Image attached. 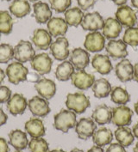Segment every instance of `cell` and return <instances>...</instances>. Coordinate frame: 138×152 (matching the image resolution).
Segmentation results:
<instances>
[{
  "mask_svg": "<svg viewBox=\"0 0 138 152\" xmlns=\"http://www.w3.org/2000/svg\"><path fill=\"white\" fill-rule=\"evenodd\" d=\"M28 107V102L21 94H14L7 102V109L13 116L21 115L25 112Z\"/></svg>",
  "mask_w": 138,
  "mask_h": 152,
  "instance_id": "19",
  "label": "cell"
},
{
  "mask_svg": "<svg viewBox=\"0 0 138 152\" xmlns=\"http://www.w3.org/2000/svg\"><path fill=\"white\" fill-rule=\"evenodd\" d=\"M14 21L8 10L0 11V34H10L12 32Z\"/></svg>",
  "mask_w": 138,
  "mask_h": 152,
  "instance_id": "34",
  "label": "cell"
},
{
  "mask_svg": "<svg viewBox=\"0 0 138 152\" xmlns=\"http://www.w3.org/2000/svg\"><path fill=\"white\" fill-rule=\"evenodd\" d=\"M84 47L87 52L97 53L102 51L106 47V38L98 31H94L87 34L86 36Z\"/></svg>",
  "mask_w": 138,
  "mask_h": 152,
  "instance_id": "9",
  "label": "cell"
},
{
  "mask_svg": "<svg viewBox=\"0 0 138 152\" xmlns=\"http://www.w3.org/2000/svg\"><path fill=\"white\" fill-rule=\"evenodd\" d=\"M105 20L101 15L97 12H91L84 15L81 23V27L84 30L94 32L103 28Z\"/></svg>",
  "mask_w": 138,
  "mask_h": 152,
  "instance_id": "13",
  "label": "cell"
},
{
  "mask_svg": "<svg viewBox=\"0 0 138 152\" xmlns=\"http://www.w3.org/2000/svg\"><path fill=\"white\" fill-rule=\"evenodd\" d=\"M2 1H10V0H2Z\"/></svg>",
  "mask_w": 138,
  "mask_h": 152,
  "instance_id": "56",
  "label": "cell"
},
{
  "mask_svg": "<svg viewBox=\"0 0 138 152\" xmlns=\"http://www.w3.org/2000/svg\"><path fill=\"white\" fill-rule=\"evenodd\" d=\"M14 58V48L11 45L3 43L0 45V64H7Z\"/></svg>",
  "mask_w": 138,
  "mask_h": 152,
  "instance_id": "37",
  "label": "cell"
},
{
  "mask_svg": "<svg viewBox=\"0 0 138 152\" xmlns=\"http://www.w3.org/2000/svg\"><path fill=\"white\" fill-rule=\"evenodd\" d=\"M50 6L57 13H63L72 4V0H49Z\"/></svg>",
  "mask_w": 138,
  "mask_h": 152,
  "instance_id": "38",
  "label": "cell"
},
{
  "mask_svg": "<svg viewBox=\"0 0 138 152\" xmlns=\"http://www.w3.org/2000/svg\"><path fill=\"white\" fill-rule=\"evenodd\" d=\"M35 56L32 43L28 40H20L14 48V58L17 62L26 63L31 61Z\"/></svg>",
  "mask_w": 138,
  "mask_h": 152,
  "instance_id": "4",
  "label": "cell"
},
{
  "mask_svg": "<svg viewBox=\"0 0 138 152\" xmlns=\"http://www.w3.org/2000/svg\"><path fill=\"white\" fill-rule=\"evenodd\" d=\"M15 152H21V151H15Z\"/></svg>",
  "mask_w": 138,
  "mask_h": 152,
  "instance_id": "57",
  "label": "cell"
},
{
  "mask_svg": "<svg viewBox=\"0 0 138 152\" xmlns=\"http://www.w3.org/2000/svg\"><path fill=\"white\" fill-rule=\"evenodd\" d=\"M10 148L7 141L4 137H0V152H9Z\"/></svg>",
  "mask_w": 138,
  "mask_h": 152,
  "instance_id": "43",
  "label": "cell"
},
{
  "mask_svg": "<svg viewBox=\"0 0 138 152\" xmlns=\"http://www.w3.org/2000/svg\"><path fill=\"white\" fill-rule=\"evenodd\" d=\"M11 97V90L7 86H0V103L7 102Z\"/></svg>",
  "mask_w": 138,
  "mask_h": 152,
  "instance_id": "39",
  "label": "cell"
},
{
  "mask_svg": "<svg viewBox=\"0 0 138 152\" xmlns=\"http://www.w3.org/2000/svg\"><path fill=\"white\" fill-rule=\"evenodd\" d=\"M76 123V113L69 109H61L54 117V127L64 133L75 127Z\"/></svg>",
  "mask_w": 138,
  "mask_h": 152,
  "instance_id": "1",
  "label": "cell"
},
{
  "mask_svg": "<svg viewBox=\"0 0 138 152\" xmlns=\"http://www.w3.org/2000/svg\"><path fill=\"white\" fill-rule=\"evenodd\" d=\"M106 152H127L125 151L124 147L122 146L118 143H114V144H111L109 145V147L107 148Z\"/></svg>",
  "mask_w": 138,
  "mask_h": 152,
  "instance_id": "41",
  "label": "cell"
},
{
  "mask_svg": "<svg viewBox=\"0 0 138 152\" xmlns=\"http://www.w3.org/2000/svg\"><path fill=\"white\" fill-rule=\"evenodd\" d=\"M5 76H6L5 72H4V70H2V69L0 68V83H2L4 82V78H5Z\"/></svg>",
  "mask_w": 138,
  "mask_h": 152,
  "instance_id": "49",
  "label": "cell"
},
{
  "mask_svg": "<svg viewBox=\"0 0 138 152\" xmlns=\"http://www.w3.org/2000/svg\"><path fill=\"white\" fill-rule=\"evenodd\" d=\"M115 4L118 5V6H122L125 5V4L127 3V0H111Z\"/></svg>",
  "mask_w": 138,
  "mask_h": 152,
  "instance_id": "47",
  "label": "cell"
},
{
  "mask_svg": "<svg viewBox=\"0 0 138 152\" xmlns=\"http://www.w3.org/2000/svg\"><path fill=\"white\" fill-rule=\"evenodd\" d=\"M8 120V116L4 112V110L0 107V127L4 125H5L7 123Z\"/></svg>",
  "mask_w": 138,
  "mask_h": 152,
  "instance_id": "44",
  "label": "cell"
},
{
  "mask_svg": "<svg viewBox=\"0 0 138 152\" xmlns=\"http://www.w3.org/2000/svg\"><path fill=\"white\" fill-rule=\"evenodd\" d=\"M9 10L14 16L23 18L30 13L31 7L28 0H13L9 6Z\"/></svg>",
  "mask_w": 138,
  "mask_h": 152,
  "instance_id": "27",
  "label": "cell"
},
{
  "mask_svg": "<svg viewBox=\"0 0 138 152\" xmlns=\"http://www.w3.org/2000/svg\"><path fill=\"white\" fill-rule=\"evenodd\" d=\"M29 1H30V2H36V1H39V0H29Z\"/></svg>",
  "mask_w": 138,
  "mask_h": 152,
  "instance_id": "55",
  "label": "cell"
},
{
  "mask_svg": "<svg viewBox=\"0 0 138 152\" xmlns=\"http://www.w3.org/2000/svg\"><path fill=\"white\" fill-rule=\"evenodd\" d=\"M134 152H138V142L137 143V144H136V146L134 147Z\"/></svg>",
  "mask_w": 138,
  "mask_h": 152,
  "instance_id": "53",
  "label": "cell"
},
{
  "mask_svg": "<svg viewBox=\"0 0 138 152\" xmlns=\"http://www.w3.org/2000/svg\"><path fill=\"white\" fill-rule=\"evenodd\" d=\"M113 140V132L106 127H101L95 131L92 135V141L98 147H104L111 143Z\"/></svg>",
  "mask_w": 138,
  "mask_h": 152,
  "instance_id": "28",
  "label": "cell"
},
{
  "mask_svg": "<svg viewBox=\"0 0 138 152\" xmlns=\"http://www.w3.org/2000/svg\"><path fill=\"white\" fill-rule=\"evenodd\" d=\"M83 17V10L79 7L69 8L65 11V21L68 24V26L78 27L81 24Z\"/></svg>",
  "mask_w": 138,
  "mask_h": 152,
  "instance_id": "32",
  "label": "cell"
},
{
  "mask_svg": "<svg viewBox=\"0 0 138 152\" xmlns=\"http://www.w3.org/2000/svg\"><path fill=\"white\" fill-rule=\"evenodd\" d=\"M132 132H133V134H134V137L138 139V122L136 124V125H135V126H133Z\"/></svg>",
  "mask_w": 138,
  "mask_h": 152,
  "instance_id": "48",
  "label": "cell"
},
{
  "mask_svg": "<svg viewBox=\"0 0 138 152\" xmlns=\"http://www.w3.org/2000/svg\"><path fill=\"white\" fill-rule=\"evenodd\" d=\"M92 65L101 75H108L113 69L110 58L105 54H95L92 59Z\"/></svg>",
  "mask_w": 138,
  "mask_h": 152,
  "instance_id": "21",
  "label": "cell"
},
{
  "mask_svg": "<svg viewBox=\"0 0 138 152\" xmlns=\"http://www.w3.org/2000/svg\"><path fill=\"white\" fill-rule=\"evenodd\" d=\"M92 92L94 94V96L97 98H106L109 96L112 90L111 85L110 82L106 78H99L97 80H95L92 87Z\"/></svg>",
  "mask_w": 138,
  "mask_h": 152,
  "instance_id": "29",
  "label": "cell"
},
{
  "mask_svg": "<svg viewBox=\"0 0 138 152\" xmlns=\"http://www.w3.org/2000/svg\"><path fill=\"white\" fill-rule=\"evenodd\" d=\"M123 40L125 44L135 48L138 46V28H128L123 34Z\"/></svg>",
  "mask_w": 138,
  "mask_h": 152,
  "instance_id": "36",
  "label": "cell"
},
{
  "mask_svg": "<svg viewBox=\"0 0 138 152\" xmlns=\"http://www.w3.org/2000/svg\"><path fill=\"white\" fill-rule=\"evenodd\" d=\"M115 74L123 83H127L134 78V66L129 59L123 58L115 66Z\"/></svg>",
  "mask_w": 138,
  "mask_h": 152,
  "instance_id": "16",
  "label": "cell"
},
{
  "mask_svg": "<svg viewBox=\"0 0 138 152\" xmlns=\"http://www.w3.org/2000/svg\"><path fill=\"white\" fill-rule=\"evenodd\" d=\"M74 67L70 61L64 60L62 63L58 64L55 69V77L61 82H66L71 79V77L74 73Z\"/></svg>",
  "mask_w": 138,
  "mask_h": 152,
  "instance_id": "31",
  "label": "cell"
},
{
  "mask_svg": "<svg viewBox=\"0 0 138 152\" xmlns=\"http://www.w3.org/2000/svg\"><path fill=\"white\" fill-rule=\"evenodd\" d=\"M70 62L73 64L75 70H84L88 66L90 63V55L88 52L81 48H74L71 52Z\"/></svg>",
  "mask_w": 138,
  "mask_h": 152,
  "instance_id": "15",
  "label": "cell"
},
{
  "mask_svg": "<svg viewBox=\"0 0 138 152\" xmlns=\"http://www.w3.org/2000/svg\"><path fill=\"white\" fill-rule=\"evenodd\" d=\"M49 48L51 54L59 61H64L70 55L69 42L64 36L58 37L54 42L51 43Z\"/></svg>",
  "mask_w": 138,
  "mask_h": 152,
  "instance_id": "6",
  "label": "cell"
},
{
  "mask_svg": "<svg viewBox=\"0 0 138 152\" xmlns=\"http://www.w3.org/2000/svg\"><path fill=\"white\" fill-rule=\"evenodd\" d=\"M28 107L35 117H46L50 113V107L48 100L41 96H33L28 102Z\"/></svg>",
  "mask_w": 138,
  "mask_h": 152,
  "instance_id": "10",
  "label": "cell"
},
{
  "mask_svg": "<svg viewBox=\"0 0 138 152\" xmlns=\"http://www.w3.org/2000/svg\"><path fill=\"white\" fill-rule=\"evenodd\" d=\"M92 119L98 125L109 124L112 119V108L106 104L97 105L92 112Z\"/></svg>",
  "mask_w": 138,
  "mask_h": 152,
  "instance_id": "22",
  "label": "cell"
},
{
  "mask_svg": "<svg viewBox=\"0 0 138 152\" xmlns=\"http://www.w3.org/2000/svg\"><path fill=\"white\" fill-rule=\"evenodd\" d=\"M134 113L129 107L125 105H120L119 107L112 108V124L118 126H130L132 121Z\"/></svg>",
  "mask_w": 138,
  "mask_h": 152,
  "instance_id": "5",
  "label": "cell"
},
{
  "mask_svg": "<svg viewBox=\"0 0 138 152\" xmlns=\"http://www.w3.org/2000/svg\"><path fill=\"white\" fill-rule=\"evenodd\" d=\"M39 80H40V75L36 72H29V74L27 75V81L35 83Z\"/></svg>",
  "mask_w": 138,
  "mask_h": 152,
  "instance_id": "42",
  "label": "cell"
},
{
  "mask_svg": "<svg viewBox=\"0 0 138 152\" xmlns=\"http://www.w3.org/2000/svg\"><path fill=\"white\" fill-rule=\"evenodd\" d=\"M115 16L123 27H125L127 28L134 27L137 23V16L136 10L128 5L119 6Z\"/></svg>",
  "mask_w": 138,
  "mask_h": 152,
  "instance_id": "7",
  "label": "cell"
},
{
  "mask_svg": "<svg viewBox=\"0 0 138 152\" xmlns=\"http://www.w3.org/2000/svg\"><path fill=\"white\" fill-rule=\"evenodd\" d=\"M34 46L37 50H48L52 43V36L48 30L44 28H36L34 30L31 37Z\"/></svg>",
  "mask_w": 138,
  "mask_h": 152,
  "instance_id": "18",
  "label": "cell"
},
{
  "mask_svg": "<svg viewBox=\"0 0 138 152\" xmlns=\"http://www.w3.org/2000/svg\"><path fill=\"white\" fill-rule=\"evenodd\" d=\"M34 10V17L36 23L44 24L48 23L52 18V10L47 3L36 2L33 5Z\"/></svg>",
  "mask_w": 138,
  "mask_h": 152,
  "instance_id": "25",
  "label": "cell"
},
{
  "mask_svg": "<svg viewBox=\"0 0 138 152\" xmlns=\"http://www.w3.org/2000/svg\"><path fill=\"white\" fill-rule=\"evenodd\" d=\"M97 130V124L92 118H81L76 123L75 132L79 138L87 140Z\"/></svg>",
  "mask_w": 138,
  "mask_h": 152,
  "instance_id": "8",
  "label": "cell"
},
{
  "mask_svg": "<svg viewBox=\"0 0 138 152\" xmlns=\"http://www.w3.org/2000/svg\"><path fill=\"white\" fill-rule=\"evenodd\" d=\"M9 143L10 144L16 149V151H23L25 150L29 145V140L27 137L26 132L22 130L16 129L12 130L9 133Z\"/></svg>",
  "mask_w": 138,
  "mask_h": 152,
  "instance_id": "23",
  "label": "cell"
},
{
  "mask_svg": "<svg viewBox=\"0 0 138 152\" xmlns=\"http://www.w3.org/2000/svg\"><path fill=\"white\" fill-rule=\"evenodd\" d=\"M133 80L138 83V63L134 65V78H133Z\"/></svg>",
  "mask_w": 138,
  "mask_h": 152,
  "instance_id": "45",
  "label": "cell"
},
{
  "mask_svg": "<svg viewBox=\"0 0 138 152\" xmlns=\"http://www.w3.org/2000/svg\"><path fill=\"white\" fill-rule=\"evenodd\" d=\"M127 46L122 40H111L106 44V51L108 55L114 59L125 58L129 54Z\"/></svg>",
  "mask_w": 138,
  "mask_h": 152,
  "instance_id": "14",
  "label": "cell"
},
{
  "mask_svg": "<svg viewBox=\"0 0 138 152\" xmlns=\"http://www.w3.org/2000/svg\"><path fill=\"white\" fill-rule=\"evenodd\" d=\"M28 68L23 63L15 61L10 63L6 67L5 74L8 77L9 82L12 84H19L21 82L27 81V75L29 74Z\"/></svg>",
  "mask_w": 138,
  "mask_h": 152,
  "instance_id": "3",
  "label": "cell"
},
{
  "mask_svg": "<svg viewBox=\"0 0 138 152\" xmlns=\"http://www.w3.org/2000/svg\"><path fill=\"white\" fill-rule=\"evenodd\" d=\"M87 152H104V150L102 149V147H98L97 145L92 146Z\"/></svg>",
  "mask_w": 138,
  "mask_h": 152,
  "instance_id": "46",
  "label": "cell"
},
{
  "mask_svg": "<svg viewBox=\"0 0 138 152\" xmlns=\"http://www.w3.org/2000/svg\"><path fill=\"white\" fill-rule=\"evenodd\" d=\"M49 152H66L64 151L63 150H53V151H51Z\"/></svg>",
  "mask_w": 138,
  "mask_h": 152,
  "instance_id": "54",
  "label": "cell"
},
{
  "mask_svg": "<svg viewBox=\"0 0 138 152\" xmlns=\"http://www.w3.org/2000/svg\"><path fill=\"white\" fill-rule=\"evenodd\" d=\"M48 31L53 37L65 35L68 30V24L61 17H52L48 22Z\"/></svg>",
  "mask_w": 138,
  "mask_h": 152,
  "instance_id": "24",
  "label": "cell"
},
{
  "mask_svg": "<svg viewBox=\"0 0 138 152\" xmlns=\"http://www.w3.org/2000/svg\"><path fill=\"white\" fill-rule=\"evenodd\" d=\"M115 137L118 144H121L124 148L130 146L135 140L132 131L127 126H122L117 129L115 131Z\"/></svg>",
  "mask_w": 138,
  "mask_h": 152,
  "instance_id": "30",
  "label": "cell"
},
{
  "mask_svg": "<svg viewBox=\"0 0 138 152\" xmlns=\"http://www.w3.org/2000/svg\"><path fill=\"white\" fill-rule=\"evenodd\" d=\"M111 99L115 104L125 105L130 101V95L125 88L116 87L111 92Z\"/></svg>",
  "mask_w": 138,
  "mask_h": 152,
  "instance_id": "33",
  "label": "cell"
},
{
  "mask_svg": "<svg viewBox=\"0 0 138 152\" xmlns=\"http://www.w3.org/2000/svg\"><path fill=\"white\" fill-rule=\"evenodd\" d=\"M28 148L30 152H49V143L42 137L32 138L29 142Z\"/></svg>",
  "mask_w": 138,
  "mask_h": 152,
  "instance_id": "35",
  "label": "cell"
},
{
  "mask_svg": "<svg viewBox=\"0 0 138 152\" xmlns=\"http://www.w3.org/2000/svg\"><path fill=\"white\" fill-rule=\"evenodd\" d=\"M70 152H84L82 150H80V149H78V148H74V149H73L72 151Z\"/></svg>",
  "mask_w": 138,
  "mask_h": 152,
  "instance_id": "51",
  "label": "cell"
},
{
  "mask_svg": "<svg viewBox=\"0 0 138 152\" xmlns=\"http://www.w3.org/2000/svg\"><path fill=\"white\" fill-rule=\"evenodd\" d=\"M71 81L75 88L80 90H86L92 87L95 82V77L94 75L87 73L84 70H80L73 73L71 77Z\"/></svg>",
  "mask_w": 138,
  "mask_h": 152,
  "instance_id": "12",
  "label": "cell"
},
{
  "mask_svg": "<svg viewBox=\"0 0 138 152\" xmlns=\"http://www.w3.org/2000/svg\"><path fill=\"white\" fill-rule=\"evenodd\" d=\"M134 108H135V111H136V113L137 114H138V102L135 104V106H134Z\"/></svg>",
  "mask_w": 138,
  "mask_h": 152,
  "instance_id": "52",
  "label": "cell"
},
{
  "mask_svg": "<svg viewBox=\"0 0 138 152\" xmlns=\"http://www.w3.org/2000/svg\"><path fill=\"white\" fill-rule=\"evenodd\" d=\"M123 26L120 23L113 17H109L105 20L103 26V35L109 40H115L122 32Z\"/></svg>",
  "mask_w": 138,
  "mask_h": 152,
  "instance_id": "20",
  "label": "cell"
},
{
  "mask_svg": "<svg viewBox=\"0 0 138 152\" xmlns=\"http://www.w3.org/2000/svg\"><path fill=\"white\" fill-rule=\"evenodd\" d=\"M79 8H80L82 10H88L92 9L96 3V0H77Z\"/></svg>",
  "mask_w": 138,
  "mask_h": 152,
  "instance_id": "40",
  "label": "cell"
},
{
  "mask_svg": "<svg viewBox=\"0 0 138 152\" xmlns=\"http://www.w3.org/2000/svg\"><path fill=\"white\" fill-rule=\"evenodd\" d=\"M30 64L33 70L39 75H46L51 72L53 59L48 53H39L34 57Z\"/></svg>",
  "mask_w": 138,
  "mask_h": 152,
  "instance_id": "11",
  "label": "cell"
},
{
  "mask_svg": "<svg viewBox=\"0 0 138 152\" xmlns=\"http://www.w3.org/2000/svg\"><path fill=\"white\" fill-rule=\"evenodd\" d=\"M35 88L36 89L39 96L46 99L50 100L55 96L56 93V84L51 79L43 77L35 83Z\"/></svg>",
  "mask_w": 138,
  "mask_h": 152,
  "instance_id": "17",
  "label": "cell"
},
{
  "mask_svg": "<svg viewBox=\"0 0 138 152\" xmlns=\"http://www.w3.org/2000/svg\"><path fill=\"white\" fill-rule=\"evenodd\" d=\"M25 131L32 138L42 137L46 134L43 121L39 118H31L25 123Z\"/></svg>",
  "mask_w": 138,
  "mask_h": 152,
  "instance_id": "26",
  "label": "cell"
},
{
  "mask_svg": "<svg viewBox=\"0 0 138 152\" xmlns=\"http://www.w3.org/2000/svg\"><path fill=\"white\" fill-rule=\"evenodd\" d=\"M130 1H131L133 7H135L138 10V0H130Z\"/></svg>",
  "mask_w": 138,
  "mask_h": 152,
  "instance_id": "50",
  "label": "cell"
},
{
  "mask_svg": "<svg viewBox=\"0 0 138 152\" xmlns=\"http://www.w3.org/2000/svg\"><path fill=\"white\" fill-rule=\"evenodd\" d=\"M66 107L75 113L80 114L86 112V110L90 107L89 97L86 96L82 92H76L73 94H68L66 100Z\"/></svg>",
  "mask_w": 138,
  "mask_h": 152,
  "instance_id": "2",
  "label": "cell"
}]
</instances>
